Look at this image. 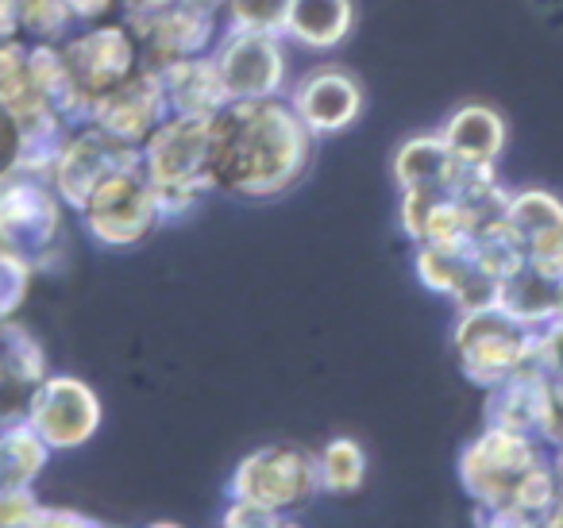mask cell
Segmentation results:
<instances>
[{
    "instance_id": "cell-1",
    "label": "cell",
    "mask_w": 563,
    "mask_h": 528,
    "mask_svg": "<svg viewBox=\"0 0 563 528\" xmlns=\"http://www.w3.org/2000/svg\"><path fill=\"white\" fill-rule=\"evenodd\" d=\"M317 135L290 101H232L212 117V189L240 201H274L290 194L313 166Z\"/></svg>"
},
{
    "instance_id": "cell-2",
    "label": "cell",
    "mask_w": 563,
    "mask_h": 528,
    "mask_svg": "<svg viewBox=\"0 0 563 528\" xmlns=\"http://www.w3.org/2000/svg\"><path fill=\"white\" fill-rule=\"evenodd\" d=\"M460 486L475 502L478 525H544L555 502L552 455L537 436L490 428L460 451Z\"/></svg>"
},
{
    "instance_id": "cell-3",
    "label": "cell",
    "mask_w": 563,
    "mask_h": 528,
    "mask_svg": "<svg viewBox=\"0 0 563 528\" xmlns=\"http://www.w3.org/2000/svg\"><path fill=\"white\" fill-rule=\"evenodd\" d=\"M143 174L155 189L163 220H181L212 189V120L166 117L140 143Z\"/></svg>"
},
{
    "instance_id": "cell-4",
    "label": "cell",
    "mask_w": 563,
    "mask_h": 528,
    "mask_svg": "<svg viewBox=\"0 0 563 528\" xmlns=\"http://www.w3.org/2000/svg\"><path fill=\"white\" fill-rule=\"evenodd\" d=\"M532 348H537V328L514 320L498 305L460 312V320L452 328V351L455 363H460V374L478 389L498 386L509 374L529 366Z\"/></svg>"
},
{
    "instance_id": "cell-5",
    "label": "cell",
    "mask_w": 563,
    "mask_h": 528,
    "mask_svg": "<svg viewBox=\"0 0 563 528\" xmlns=\"http://www.w3.org/2000/svg\"><path fill=\"white\" fill-rule=\"evenodd\" d=\"M317 494H321L317 451H306L298 443H271V448L251 451L228 482V497L263 505L282 517L306 509Z\"/></svg>"
},
{
    "instance_id": "cell-6",
    "label": "cell",
    "mask_w": 563,
    "mask_h": 528,
    "mask_svg": "<svg viewBox=\"0 0 563 528\" xmlns=\"http://www.w3.org/2000/svg\"><path fill=\"white\" fill-rule=\"evenodd\" d=\"M81 220H86L89 235L104 248H135L143 243L158 224V205L155 189H151L147 174H143V158L132 166H120L109 178L93 186V194L81 205Z\"/></svg>"
},
{
    "instance_id": "cell-7",
    "label": "cell",
    "mask_w": 563,
    "mask_h": 528,
    "mask_svg": "<svg viewBox=\"0 0 563 528\" xmlns=\"http://www.w3.org/2000/svg\"><path fill=\"white\" fill-rule=\"evenodd\" d=\"M209 58L220 74L228 105L278 97L282 86H286V51H282V35L228 28L217 40V47L209 51Z\"/></svg>"
},
{
    "instance_id": "cell-8",
    "label": "cell",
    "mask_w": 563,
    "mask_h": 528,
    "mask_svg": "<svg viewBox=\"0 0 563 528\" xmlns=\"http://www.w3.org/2000/svg\"><path fill=\"white\" fill-rule=\"evenodd\" d=\"M63 63L70 70V81L78 97L89 105L101 101L109 89H117L124 78L140 70V40L128 32V24H104L78 35L63 47Z\"/></svg>"
},
{
    "instance_id": "cell-9",
    "label": "cell",
    "mask_w": 563,
    "mask_h": 528,
    "mask_svg": "<svg viewBox=\"0 0 563 528\" xmlns=\"http://www.w3.org/2000/svg\"><path fill=\"white\" fill-rule=\"evenodd\" d=\"M58 197L24 170V178L0 186V248L35 263L58 240Z\"/></svg>"
},
{
    "instance_id": "cell-10",
    "label": "cell",
    "mask_w": 563,
    "mask_h": 528,
    "mask_svg": "<svg viewBox=\"0 0 563 528\" xmlns=\"http://www.w3.org/2000/svg\"><path fill=\"white\" fill-rule=\"evenodd\" d=\"M32 428L47 448H81L101 425V402L78 378H47L27 397Z\"/></svg>"
},
{
    "instance_id": "cell-11",
    "label": "cell",
    "mask_w": 563,
    "mask_h": 528,
    "mask_svg": "<svg viewBox=\"0 0 563 528\" xmlns=\"http://www.w3.org/2000/svg\"><path fill=\"white\" fill-rule=\"evenodd\" d=\"M294 112L301 117V124L321 140V135H340L363 117V86L352 70L344 66H317L306 78L294 86L290 94Z\"/></svg>"
},
{
    "instance_id": "cell-12",
    "label": "cell",
    "mask_w": 563,
    "mask_h": 528,
    "mask_svg": "<svg viewBox=\"0 0 563 528\" xmlns=\"http://www.w3.org/2000/svg\"><path fill=\"white\" fill-rule=\"evenodd\" d=\"M166 117H170V112H166V97H163V86H158V74L143 66V70H135L132 78H124L117 89H109V94L93 105L89 124L101 128V132L112 135V140L140 147Z\"/></svg>"
},
{
    "instance_id": "cell-13",
    "label": "cell",
    "mask_w": 563,
    "mask_h": 528,
    "mask_svg": "<svg viewBox=\"0 0 563 528\" xmlns=\"http://www.w3.org/2000/svg\"><path fill=\"white\" fill-rule=\"evenodd\" d=\"M413 271L424 289L448 297L460 312L490 309L498 297V278L483 271L471 255V243L463 248H437V243H417Z\"/></svg>"
},
{
    "instance_id": "cell-14",
    "label": "cell",
    "mask_w": 563,
    "mask_h": 528,
    "mask_svg": "<svg viewBox=\"0 0 563 528\" xmlns=\"http://www.w3.org/2000/svg\"><path fill=\"white\" fill-rule=\"evenodd\" d=\"M132 163H140V147L112 140V135H104L101 128L89 124L81 135H70V143L63 147V155H58V163L51 174H55L58 197H63L66 205H74V209H81L86 197L93 194L97 182L109 178V174L120 170V166H132Z\"/></svg>"
},
{
    "instance_id": "cell-15",
    "label": "cell",
    "mask_w": 563,
    "mask_h": 528,
    "mask_svg": "<svg viewBox=\"0 0 563 528\" xmlns=\"http://www.w3.org/2000/svg\"><path fill=\"white\" fill-rule=\"evenodd\" d=\"M220 40V12L205 9L197 0H174L170 9L147 28L143 35V58H147V70H158L166 63H178V58H197L209 55Z\"/></svg>"
},
{
    "instance_id": "cell-16",
    "label": "cell",
    "mask_w": 563,
    "mask_h": 528,
    "mask_svg": "<svg viewBox=\"0 0 563 528\" xmlns=\"http://www.w3.org/2000/svg\"><path fill=\"white\" fill-rule=\"evenodd\" d=\"M158 86L166 97V112L170 117H205L212 120L228 105L220 74L209 55L178 58V63L158 66Z\"/></svg>"
},
{
    "instance_id": "cell-17",
    "label": "cell",
    "mask_w": 563,
    "mask_h": 528,
    "mask_svg": "<svg viewBox=\"0 0 563 528\" xmlns=\"http://www.w3.org/2000/svg\"><path fill=\"white\" fill-rule=\"evenodd\" d=\"M460 158L448 151V143L440 140V132L413 135L394 151V182L398 189H421V194H440V189H455L463 178Z\"/></svg>"
},
{
    "instance_id": "cell-18",
    "label": "cell",
    "mask_w": 563,
    "mask_h": 528,
    "mask_svg": "<svg viewBox=\"0 0 563 528\" xmlns=\"http://www.w3.org/2000/svg\"><path fill=\"white\" fill-rule=\"evenodd\" d=\"M544 374L537 366H521L506 382L486 389V425L506 428V432H540V413H544Z\"/></svg>"
},
{
    "instance_id": "cell-19",
    "label": "cell",
    "mask_w": 563,
    "mask_h": 528,
    "mask_svg": "<svg viewBox=\"0 0 563 528\" xmlns=\"http://www.w3.org/2000/svg\"><path fill=\"white\" fill-rule=\"evenodd\" d=\"M440 140L448 143L460 163L467 166H498L501 151H506V120L490 109V105H463L448 117Z\"/></svg>"
},
{
    "instance_id": "cell-20",
    "label": "cell",
    "mask_w": 563,
    "mask_h": 528,
    "mask_svg": "<svg viewBox=\"0 0 563 528\" xmlns=\"http://www.w3.org/2000/svg\"><path fill=\"white\" fill-rule=\"evenodd\" d=\"M352 0H290L282 40H294L309 51H332L352 35Z\"/></svg>"
},
{
    "instance_id": "cell-21",
    "label": "cell",
    "mask_w": 563,
    "mask_h": 528,
    "mask_svg": "<svg viewBox=\"0 0 563 528\" xmlns=\"http://www.w3.org/2000/svg\"><path fill=\"white\" fill-rule=\"evenodd\" d=\"M555 286H560V282L544 278V274H537L525 263L498 282L494 305H498L501 312H509L514 320H521V324L540 328L555 317Z\"/></svg>"
},
{
    "instance_id": "cell-22",
    "label": "cell",
    "mask_w": 563,
    "mask_h": 528,
    "mask_svg": "<svg viewBox=\"0 0 563 528\" xmlns=\"http://www.w3.org/2000/svg\"><path fill=\"white\" fill-rule=\"evenodd\" d=\"M0 109L9 112L12 120L47 109L40 86H35L32 51L20 47V43H12V40L0 43Z\"/></svg>"
},
{
    "instance_id": "cell-23",
    "label": "cell",
    "mask_w": 563,
    "mask_h": 528,
    "mask_svg": "<svg viewBox=\"0 0 563 528\" xmlns=\"http://www.w3.org/2000/svg\"><path fill=\"white\" fill-rule=\"evenodd\" d=\"M317 479L321 494H355L367 479V455L352 436H336L317 451Z\"/></svg>"
},
{
    "instance_id": "cell-24",
    "label": "cell",
    "mask_w": 563,
    "mask_h": 528,
    "mask_svg": "<svg viewBox=\"0 0 563 528\" xmlns=\"http://www.w3.org/2000/svg\"><path fill=\"white\" fill-rule=\"evenodd\" d=\"M47 463V443L35 428L20 425L0 436V486H27Z\"/></svg>"
},
{
    "instance_id": "cell-25",
    "label": "cell",
    "mask_w": 563,
    "mask_h": 528,
    "mask_svg": "<svg viewBox=\"0 0 563 528\" xmlns=\"http://www.w3.org/2000/svg\"><path fill=\"white\" fill-rule=\"evenodd\" d=\"M506 220H509V228H514L517 240H521V251H525V243H529L532 235L563 224V201L552 194V189H517V194H509Z\"/></svg>"
},
{
    "instance_id": "cell-26",
    "label": "cell",
    "mask_w": 563,
    "mask_h": 528,
    "mask_svg": "<svg viewBox=\"0 0 563 528\" xmlns=\"http://www.w3.org/2000/svg\"><path fill=\"white\" fill-rule=\"evenodd\" d=\"M228 28H247V32H266L282 35L286 32V12L290 0H224Z\"/></svg>"
},
{
    "instance_id": "cell-27",
    "label": "cell",
    "mask_w": 563,
    "mask_h": 528,
    "mask_svg": "<svg viewBox=\"0 0 563 528\" xmlns=\"http://www.w3.org/2000/svg\"><path fill=\"white\" fill-rule=\"evenodd\" d=\"M74 24V12L66 9V0H20V28L32 32L35 40L55 43Z\"/></svg>"
},
{
    "instance_id": "cell-28",
    "label": "cell",
    "mask_w": 563,
    "mask_h": 528,
    "mask_svg": "<svg viewBox=\"0 0 563 528\" xmlns=\"http://www.w3.org/2000/svg\"><path fill=\"white\" fill-rule=\"evenodd\" d=\"M27 278H32V263L16 251L0 248V320L20 309V301L27 297Z\"/></svg>"
},
{
    "instance_id": "cell-29",
    "label": "cell",
    "mask_w": 563,
    "mask_h": 528,
    "mask_svg": "<svg viewBox=\"0 0 563 528\" xmlns=\"http://www.w3.org/2000/svg\"><path fill=\"white\" fill-rule=\"evenodd\" d=\"M525 263L537 274H544V278L560 282L563 278V224L532 235V240L525 243Z\"/></svg>"
},
{
    "instance_id": "cell-30",
    "label": "cell",
    "mask_w": 563,
    "mask_h": 528,
    "mask_svg": "<svg viewBox=\"0 0 563 528\" xmlns=\"http://www.w3.org/2000/svg\"><path fill=\"white\" fill-rule=\"evenodd\" d=\"M532 366L544 378L563 382V317H552L537 328V348H532Z\"/></svg>"
},
{
    "instance_id": "cell-31",
    "label": "cell",
    "mask_w": 563,
    "mask_h": 528,
    "mask_svg": "<svg viewBox=\"0 0 563 528\" xmlns=\"http://www.w3.org/2000/svg\"><path fill=\"white\" fill-rule=\"evenodd\" d=\"M544 382H548L544 386V413H540L537 440L560 448L563 443V382H552V378H544Z\"/></svg>"
},
{
    "instance_id": "cell-32",
    "label": "cell",
    "mask_w": 563,
    "mask_h": 528,
    "mask_svg": "<svg viewBox=\"0 0 563 528\" xmlns=\"http://www.w3.org/2000/svg\"><path fill=\"white\" fill-rule=\"evenodd\" d=\"M40 502L27 486H0V525H35Z\"/></svg>"
},
{
    "instance_id": "cell-33",
    "label": "cell",
    "mask_w": 563,
    "mask_h": 528,
    "mask_svg": "<svg viewBox=\"0 0 563 528\" xmlns=\"http://www.w3.org/2000/svg\"><path fill=\"white\" fill-rule=\"evenodd\" d=\"M220 525H228V528H271V525H290V517L263 509V505L235 502L232 497V505H228V513L220 517Z\"/></svg>"
},
{
    "instance_id": "cell-34",
    "label": "cell",
    "mask_w": 563,
    "mask_h": 528,
    "mask_svg": "<svg viewBox=\"0 0 563 528\" xmlns=\"http://www.w3.org/2000/svg\"><path fill=\"white\" fill-rule=\"evenodd\" d=\"M16 147H20L16 120H12L9 112L0 109V174L12 170V166H16Z\"/></svg>"
},
{
    "instance_id": "cell-35",
    "label": "cell",
    "mask_w": 563,
    "mask_h": 528,
    "mask_svg": "<svg viewBox=\"0 0 563 528\" xmlns=\"http://www.w3.org/2000/svg\"><path fill=\"white\" fill-rule=\"evenodd\" d=\"M66 9L74 12V20H101L112 9V0H66Z\"/></svg>"
},
{
    "instance_id": "cell-36",
    "label": "cell",
    "mask_w": 563,
    "mask_h": 528,
    "mask_svg": "<svg viewBox=\"0 0 563 528\" xmlns=\"http://www.w3.org/2000/svg\"><path fill=\"white\" fill-rule=\"evenodd\" d=\"M552 479H555V494H563V443L552 448Z\"/></svg>"
},
{
    "instance_id": "cell-37",
    "label": "cell",
    "mask_w": 563,
    "mask_h": 528,
    "mask_svg": "<svg viewBox=\"0 0 563 528\" xmlns=\"http://www.w3.org/2000/svg\"><path fill=\"white\" fill-rule=\"evenodd\" d=\"M555 317H563V278H560V286H555Z\"/></svg>"
},
{
    "instance_id": "cell-38",
    "label": "cell",
    "mask_w": 563,
    "mask_h": 528,
    "mask_svg": "<svg viewBox=\"0 0 563 528\" xmlns=\"http://www.w3.org/2000/svg\"><path fill=\"white\" fill-rule=\"evenodd\" d=\"M197 4H205V9H224V0H197Z\"/></svg>"
}]
</instances>
